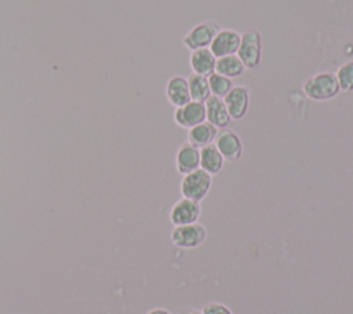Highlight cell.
<instances>
[{
  "label": "cell",
  "mask_w": 353,
  "mask_h": 314,
  "mask_svg": "<svg viewBox=\"0 0 353 314\" xmlns=\"http://www.w3.org/2000/svg\"><path fill=\"white\" fill-rule=\"evenodd\" d=\"M207 238L205 227L196 222L190 224L174 226L170 234V240L174 247L181 249H193L201 245Z\"/></svg>",
  "instance_id": "277c9868"
},
{
  "label": "cell",
  "mask_w": 353,
  "mask_h": 314,
  "mask_svg": "<svg viewBox=\"0 0 353 314\" xmlns=\"http://www.w3.org/2000/svg\"><path fill=\"white\" fill-rule=\"evenodd\" d=\"M174 121L182 128H192L203 121H205V106L203 102L189 101L183 106L175 107Z\"/></svg>",
  "instance_id": "9c48e42d"
},
{
  "label": "cell",
  "mask_w": 353,
  "mask_h": 314,
  "mask_svg": "<svg viewBox=\"0 0 353 314\" xmlns=\"http://www.w3.org/2000/svg\"><path fill=\"white\" fill-rule=\"evenodd\" d=\"M208 78V85H210V91L211 95H215L218 98H223L233 87V83L230 78L221 76L218 73H212L211 76L207 77Z\"/></svg>",
  "instance_id": "d6986e66"
},
{
  "label": "cell",
  "mask_w": 353,
  "mask_h": 314,
  "mask_svg": "<svg viewBox=\"0 0 353 314\" xmlns=\"http://www.w3.org/2000/svg\"><path fill=\"white\" fill-rule=\"evenodd\" d=\"M244 70H245V67L236 54L216 58L215 73H218L221 76H225L232 80V78L241 76L244 73Z\"/></svg>",
  "instance_id": "e0dca14e"
},
{
  "label": "cell",
  "mask_w": 353,
  "mask_h": 314,
  "mask_svg": "<svg viewBox=\"0 0 353 314\" xmlns=\"http://www.w3.org/2000/svg\"><path fill=\"white\" fill-rule=\"evenodd\" d=\"M211 186H212V176L205 171H203L201 168H199L182 176L179 190L182 197L200 202L207 197Z\"/></svg>",
  "instance_id": "3957f363"
},
{
  "label": "cell",
  "mask_w": 353,
  "mask_h": 314,
  "mask_svg": "<svg viewBox=\"0 0 353 314\" xmlns=\"http://www.w3.org/2000/svg\"><path fill=\"white\" fill-rule=\"evenodd\" d=\"M201 215V205L199 201L190 198H179L170 209V222L174 226L196 223Z\"/></svg>",
  "instance_id": "52a82bcc"
},
{
  "label": "cell",
  "mask_w": 353,
  "mask_h": 314,
  "mask_svg": "<svg viewBox=\"0 0 353 314\" xmlns=\"http://www.w3.org/2000/svg\"><path fill=\"white\" fill-rule=\"evenodd\" d=\"M203 314H233L232 310L223 304V303H219V302H211V303H207L204 307H203Z\"/></svg>",
  "instance_id": "44dd1931"
},
{
  "label": "cell",
  "mask_w": 353,
  "mask_h": 314,
  "mask_svg": "<svg viewBox=\"0 0 353 314\" xmlns=\"http://www.w3.org/2000/svg\"><path fill=\"white\" fill-rule=\"evenodd\" d=\"M215 62H216V58L210 51V48L194 50L192 51L189 58L192 72L194 74H200L204 77H208L215 72Z\"/></svg>",
  "instance_id": "5bb4252c"
},
{
  "label": "cell",
  "mask_w": 353,
  "mask_h": 314,
  "mask_svg": "<svg viewBox=\"0 0 353 314\" xmlns=\"http://www.w3.org/2000/svg\"><path fill=\"white\" fill-rule=\"evenodd\" d=\"M225 164V158L214 143L200 149V168L211 176L218 175Z\"/></svg>",
  "instance_id": "2e32d148"
},
{
  "label": "cell",
  "mask_w": 353,
  "mask_h": 314,
  "mask_svg": "<svg viewBox=\"0 0 353 314\" xmlns=\"http://www.w3.org/2000/svg\"><path fill=\"white\" fill-rule=\"evenodd\" d=\"M241 34L233 29H219L210 44V51L215 58L236 54L240 45Z\"/></svg>",
  "instance_id": "30bf717a"
},
{
  "label": "cell",
  "mask_w": 353,
  "mask_h": 314,
  "mask_svg": "<svg viewBox=\"0 0 353 314\" xmlns=\"http://www.w3.org/2000/svg\"><path fill=\"white\" fill-rule=\"evenodd\" d=\"M146 314H171V311H168L167 308H163V307H156V308L149 310Z\"/></svg>",
  "instance_id": "7402d4cb"
},
{
  "label": "cell",
  "mask_w": 353,
  "mask_h": 314,
  "mask_svg": "<svg viewBox=\"0 0 353 314\" xmlns=\"http://www.w3.org/2000/svg\"><path fill=\"white\" fill-rule=\"evenodd\" d=\"M182 314H203V311L196 310V308H189V310H185Z\"/></svg>",
  "instance_id": "603a6c76"
},
{
  "label": "cell",
  "mask_w": 353,
  "mask_h": 314,
  "mask_svg": "<svg viewBox=\"0 0 353 314\" xmlns=\"http://www.w3.org/2000/svg\"><path fill=\"white\" fill-rule=\"evenodd\" d=\"M165 96L168 99V102L175 106H183L185 103H188L190 99V94H189V85H188V78L175 74L172 76L165 85Z\"/></svg>",
  "instance_id": "4fadbf2b"
},
{
  "label": "cell",
  "mask_w": 353,
  "mask_h": 314,
  "mask_svg": "<svg viewBox=\"0 0 353 314\" xmlns=\"http://www.w3.org/2000/svg\"><path fill=\"white\" fill-rule=\"evenodd\" d=\"M303 94L316 102L330 101L341 91L336 76L332 72H321L310 76L303 83Z\"/></svg>",
  "instance_id": "6da1fadb"
},
{
  "label": "cell",
  "mask_w": 353,
  "mask_h": 314,
  "mask_svg": "<svg viewBox=\"0 0 353 314\" xmlns=\"http://www.w3.org/2000/svg\"><path fill=\"white\" fill-rule=\"evenodd\" d=\"M204 106H205V121L211 123L218 129L229 127L232 118L228 113V109L222 98L210 95V98L204 102Z\"/></svg>",
  "instance_id": "7c38bea8"
},
{
  "label": "cell",
  "mask_w": 353,
  "mask_h": 314,
  "mask_svg": "<svg viewBox=\"0 0 353 314\" xmlns=\"http://www.w3.org/2000/svg\"><path fill=\"white\" fill-rule=\"evenodd\" d=\"M216 134H218L216 127H214L208 121H203V123L188 129V142L192 143L193 146L201 149L207 145L214 143Z\"/></svg>",
  "instance_id": "9a60e30c"
},
{
  "label": "cell",
  "mask_w": 353,
  "mask_h": 314,
  "mask_svg": "<svg viewBox=\"0 0 353 314\" xmlns=\"http://www.w3.org/2000/svg\"><path fill=\"white\" fill-rule=\"evenodd\" d=\"M245 69L254 70L262 59V37L256 29H247L241 34L240 45L236 52Z\"/></svg>",
  "instance_id": "7a4b0ae2"
},
{
  "label": "cell",
  "mask_w": 353,
  "mask_h": 314,
  "mask_svg": "<svg viewBox=\"0 0 353 314\" xmlns=\"http://www.w3.org/2000/svg\"><path fill=\"white\" fill-rule=\"evenodd\" d=\"M336 81L339 84L341 91L350 92L353 91V61H347L342 63L335 72Z\"/></svg>",
  "instance_id": "ffe728a7"
},
{
  "label": "cell",
  "mask_w": 353,
  "mask_h": 314,
  "mask_svg": "<svg viewBox=\"0 0 353 314\" xmlns=\"http://www.w3.org/2000/svg\"><path fill=\"white\" fill-rule=\"evenodd\" d=\"M232 120H241L250 106V90L245 85H233L222 98Z\"/></svg>",
  "instance_id": "ba28073f"
},
{
  "label": "cell",
  "mask_w": 353,
  "mask_h": 314,
  "mask_svg": "<svg viewBox=\"0 0 353 314\" xmlns=\"http://www.w3.org/2000/svg\"><path fill=\"white\" fill-rule=\"evenodd\" d=\"M219 29L221 26L212 21L197 23L192 29H189V32L182 37V43L190 51L208 48L212 39L219 32Z\"/></svg>",
  "instance_id": "5b68a950"
},
{
  "label": "cell",
  "mask_w": 353,
  "mask_h": 314,
  "mask_svg": "<svg viewBox=\"0 0 353 314\" xmlns=\"http://www.w3.org/2000/svg\"><path fill=\"white\" fill-rule=\"evenodd\" d=\"M188 85H189V94H190V99L192 101H197V102H205L210 95V85H208V78L200 74H194L192 73L188 78Z\"/></svg>",
  "instance_id": "ac0fdd59"
},
{
  "label": "cell",
  "mask_w": 353,
  "mask_h": 314,
  "mask_svg": "<svg viewBox=\"0 0 353 314\" xmlns=\"http://www.w3.org/2000/svg\"><path fill=\"white\" fill-rule=\"evenodd\" d=\"M175 167L181 175H186L200 168V149L189 142L182 143L175 154Z\"/></svg>",
  "instance_id": "8fae6325"
},
{
  "label": "cell",
  "mask_w": 353,
  "mask_h": 314,
  "mask_svg": "<svg viewBox=\"0 0 353 314\" xmlns=\"http://www.w3.org/2000/svg\"><path fill=\"white\" fill-rule=\"evenodd\" d=\"M214 145L225 158V161L234 163L243 156V142L241 138L230 128L218 129Z\"/></svg>",
  "instance_id": "8992f818"
}]
</instances>
